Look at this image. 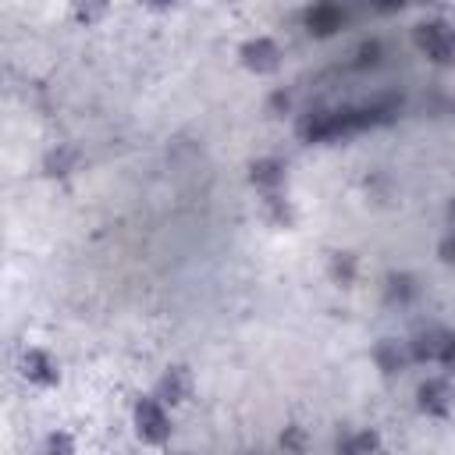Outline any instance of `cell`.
Masks as SVG:
<instances>
[{
  "instance_id": "obj_5",
  "label": "cell",
  "mask_w": 455,
  "mask_h": 455,
  "mask_svg": "<svg viewBox=\"0 0 455 455\" xmlns=\"http://www.w3.org/2000/svg\"><path fill=\"white\" fill-rule=\"evenodd\" d=\"M451 384L444 377H427L419 387H416V405L419 412L427 416H448L451 412Z\"/></svg>"
},
{
  "instance_id": "obj_17",
  "label": "cell",
  "mask_w": 455,
  "mask_h": 455,
  "mask_svg": "<svg viewBox=\"0 0 455 455\" xmlns=\"http://www.w3.org/2000/svg\"><path fill=\"white\" fill-rule=\"evenodd\" d=\"M437 256L455 267V231H444V238L437 242Z\"/></svg>"
},
{
  "instance_id": "obj_15",
  "label": "cell",
  "mask_w": 455,
  "mask_h": 455,
  "mask_svg": "<svg viewBox=\"0 0 455 455\" xmlns=\"http://www.w3.org/2000/svg\"><path fill=\"white\" fill-rule=\"evenodd\" d=\"M46 455H75V441H71V434H64V430L50 434V437H46Z\"/></svg>"
},
{
  "instance_id": "obj_8",
  "label": "cell",
  "mask_w": 455,
  "mask_h": 455,
  "mask_svg": "<svg viewBox=\"0 0 455 455\" xmlns=\"http://www.w3.org/2000/svg\"><path fill=\"white\" fill-rule=\"evenodd\" d=\"M249 181H252L263 196H277V192L284 188V164H281V160H274V156L256 160V164L249 167Z\"/></svg>"
},
{
  "instance_id": "obj_16",
  "label": "cell",
  "mask_w": 455,
  "mask_h": 455,
  "mask_svg": "<svg viewBox=\"0 0 455 455\" xmlns=\"http://www.w3.org/2000/svg\"><path fill=\"white\" fill-rule=\"evenodd\" d=\"M437 363H441V366H448V370L455 373V334H451V331H444V338H441V352H437Z\"/></svg>"
},
{
  "instance_id": "obj_14",
  "label": "cell",
  "mask_w": 455,
  "mask_h": 455,
  "mask_svg": "<svg viewBox=\"0 0 455 455\" xmlns=\"http://www.w3.org/2000/svg\"><path fill=\"white\" fill-rule=\"evenodd\" d=\"M281 448H284L288 455H306V448H309V434H306L299 423H291V427H284V434H281Z\"/></svg>"
},
{
  "instance_id": "obj_10",
  "label": "cell",
  "mask_w": 455,
  "mask_h": 455,
  "mask_svg": "<svg viewBox=\"0 0 455 455\" xmlns=\"http://www.w3.org/2000/svg\"><path fill=\"white\" fill-rule=\"evenodd\" d=\"M373 359H377V366H380L384 373H398L405 363H412V355H409V345H398L395 338H384V341H377V348H373Z\"/></svg>"
},
{
  "instance_id": "obj_3",
  "label": "cell",
  "mask_w": 455,
  "mask_h": 455,
  "mask_svg": "<svg viewBox=\"0 0 455 455\" xmlns=\"http://www.w3.org/2000/svg\"><path fill=\"white\" fill-rule=\"evenodd\" d=\"M135 434L146 444H164L171 437V416H167V405L156 395L135 402Z\"/></svg>"
},
{
  "instance_id": "obj_12",
  "label": "cell",
  "mask_w": 455,
  "mask_h": 455,
  "mask_svg": "<svg viewBox=\"0 0 455 455\" xmlns=\"http://www.w3.org/2000/svg\"><path fill=\"white\" fill-rule=\"evenodd\" d=\"M331 277L338 284H352L355 281V256L352 252H331Z\"/></svg>"
},
{
  "instance_id": "obj_9",
  "label": "cell",
  "mask_w": 455,
  "mask_h": 455,
  "mask_svg": "<svg viewBox=\"0 0 455 455\" xmlns=\"http://www.w3.org/2000/svg\"><path fill=\"white\" fill-rule=\"evenodd\" d=\"M341 25H345V11H341L338 4H316V7L306 11V28H309V36H331V32H338Z\"/></svg>"
},
{
  "instance_id": "obj_11",
  "label": "cell",
  "mask_w": 455,
  "mask_h": 455,
  "mask_svg": "<svg viewBox=\"0 0 455 455\" xmlns=\"http://www.w3.org/2000/svg\"><path fill=\"white\" fill-rule=\"evenodd\" d=\"M377 444H380L377 430H370V427H363V430H348V434L338 441V455H373Z\"/></svg>"
},
{
  "instance_id": "obj_6",
  "label": "cell",
  "mask_w": 455,
  "mask_h": 455,
  "mask_svg": "<svg viewBox=\"0 0 455 455\" xmlns=\"http://www.w3.org/2000/svg\"><path fill=\"white\" fill-rule=\"evenodd\" d=\"M21 373H25V380H32L39 387H53L60 380V366L46 348H28L21 355Z\"/></svg>"
},
{
  "instance_id": "obj_2",
  "label": "cell",
  "mask_w": 455,
  "mask_h": 455,
  "mask_svg": "<svg viewBox=\"0 0 455 455\" xmlns=\"http://www.w3.org/2000/svg\"><path fill=\"white\" fill-rule=\"evenodd\" d=\"M416 46L434 64H455V28L441 18H430V21L416 25Z\"/></svg>"
},
{
  "instance_id": "obj_1",
  "label": "cell",
  "mask_w": 455,
  "mask_h": 455,
  "mask_svg": "<svg viewBox=\"0 0 455 455\" xmlns=\"http://www.w3.org/2000/svg\"><path fill=\"white\" fill-rule=\"evenodd\" d=\"M398 114L395 100H373V103H359V107H341V110H309L299 121V135L306 142H334L355 132H366L373 124H384Z\"/></svg>"
},
{
  "instance_id": "obj_7",
  "label": "cell",
  "mask_w": 455,
  "mask_h": 455,
  "mask_svg": "<svg viewBox=\"0 0 455 455\" xmlns=\"http://www.w3.org/2000/svg\"><path fill=\"white\" fill-rule=\"evenodd\" d=\"M192 387H196V380H192V373L185 366H167L164 377L156 380V398L164 405H181V402L192 398Z\"/></svg>"
},
{
  "instance_id": "obj_4",
  "label": "cell",
  "mask_w": 455,
  "mask_h": 455,
  "mask_svg": "<svg viewBox=\"0 0 455 455\" xmlns=\"http://www.w3.org/2000/svg\"><path fill=\"white\" fill-rule=\"evenodd\" d=\"M242 64L252 71V75H274L281 68V46L270 39V36H252L242 43L238 50Z\"/></svg>"
},
{
  "instance_id": "obj_13",
  "label": "cell",
  "mask_w": 455,
  "mask_h": 455,
  "mask_svg": "<svg viewBox=\"0 0 455 455\" xmlns=\"http://www.w3.org/2000/svg\"><path fill=\"white\" fill-rule=\"evenodd\" d=\"M416 295V281L409 274H391L387 277V299L391 302H409Z\"/></svg>"
}]
</instances>
